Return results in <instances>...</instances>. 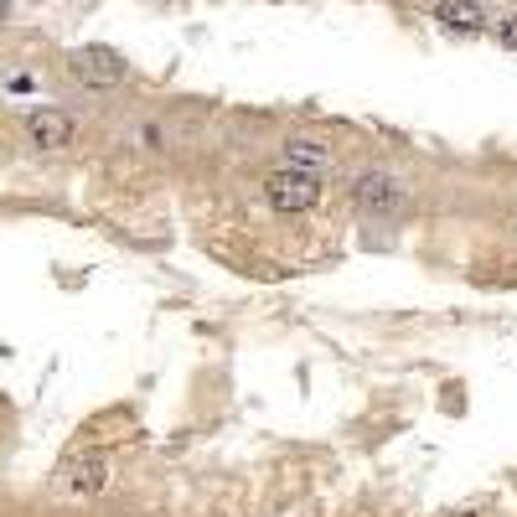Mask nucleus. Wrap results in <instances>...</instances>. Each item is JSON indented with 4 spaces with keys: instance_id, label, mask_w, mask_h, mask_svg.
Returning a JSON list of instances; mask_svg holds the SVG:
<instances>
[{
    "instance_id": "0eeeda50",
    "label": "nucleus",
    "mask_w": 517,
    "mask_h": 517,
    "mask_svg": "<svg viewBox=\"0 0 517 517\" xmlns=\"http://www.w3.org/2000/svg\"><path fill=\"white\" fill-rule=\"evenodd\" d=\"M285 161H290V171H321L326 166V145L295 135V140H285Z\"/></svg>"
},
{
    "instance_id": "f257e3e1",
    "label": "nucleus",
    "mask_w": 517,
    "mask_h": 517,
    "mask_svg": "<svg viewBox=\"0 0 517 517\" xmlns=\"http://www.w3.org/2000/svg\"><path fill=\"white\" fill-rule=\"evenodd\" d=\"M264 197H269V207L275 212H290V218H300V212H311L316 202H321V181H316V171H275L264 181Z\"/></svg>"
},
{
    "instance_id": "423d86ee",
    "label": "nucleus",
    "mask_w": 517,
    "mask_h": 517,
    "mask_svg": "<svg viewBox=\"0 0 517 517\" xmlns=\"http://www.w3.org/2000/svg\"><path fill=\"white\" fill-rule=\"evenodd\" d=\"M435 21L455 26V32H481L486 11L476 6V0H435Z\"/></svg>"
},
{
    "instance_id": "9d476101",
    "label": "nucleus",
    "mask_w": 517,
    "mask_h": 517,
    "mask_svg": "<svg viewBox=\"0 0 517 517\" xmlns=\"http://www.w3.org/2000/svg\"><path fill=\"white\" fill-rule=\"evenodd\" d=\"M455 517H471V512H455Z\"/></svg>"
},
{
    "instance_id": "20e7f679",
    "label": "nucleus",
    "mask_w": 517,
    "mask_h": 517,
    "mask_svg": "<svg viewBox=\"0 0 517 517\" xmlns=\"http://www.w3.org/2000/svg\"><path fill=\"white\" fill-rule=\"evenodd\" d=\"M26 135H32V145H42V150H63L73 140V119L63 109H32L26 114Z\"/></svg>"
},
{
    "instance_id": "f03ea898",
    "label": "nucleus",
    "mask_w": 517,
    "mask_h": 517,
    "mask_svg": "<svg viewBox=\"0 0 517 517\" xmlns=\"http://www.w3.org/2000/svg\"><path fill=\"white\" fill-rule=\"evenodd\" d=\"M352 202H357L362 212H378V218H388V212H399V207L409 202V192H404V181L388 176V171H362V176L352 181Z\"/></svg>"
},
{
    "instance_id": "6e6552de",
    "label": "nucleus",
    "mask_w": 517,
    "mask_h": 517,
    "mask_svg": "<svg viewBox=\"0 0 517 517\" xmlns=\"http://www.w3.org/2000/svg\"><path fill=\"white\" fill-rule=\"evenodd\" d=\"M497 37H502L507 47H517V16H507V21L497 26Z\"/></svg>"
},
{
    "instance_id": "39448f33",
    "label": "nucleus",
    "mask_w": 517,
    "mask_h": 517,
    "mask_svg": "<svg viewBox=\"0 0 517 517\" xmlns=\"http://www.w3.org/2000/svg\"><path fill=\"white\" fill-rule=\"evenodd\" d=\"M63 486L78 492V497L104 492V486H109V461H104V455H78V461H68V471H63Z\"/></svg>"
},
{
    "instance_id": "7ed1b4c3",
    "label": "nucleus",
    "mask_w": 517,
    "mask_h": 517,
    "mask_svg": "<svg viewBox=\"0 0 517 517\" xmlns=\"http://www.w3.org/2000/svg\"><path fill=\"white\" fill-rule=\"evenodd\" d=\"M73 73L88 88H114V83H125V57H119L114 47H78L73 52Z\"/></svg>"
},
{
    "instance_id": "1a4fd4ad",
    "label": "nucleus",
    "mask_w": 517,
    "mask_h": 517,
    "mask_svg": "<svg viewBox=\"0 0 517 517\" xmlns=\"http://www.w3.org/2000/svg\"><path fill=\"white\" fill-rule=\"evenodd\" d=\"M0 21H11V0H0Z\"/></svg>"
}]
</instances>
